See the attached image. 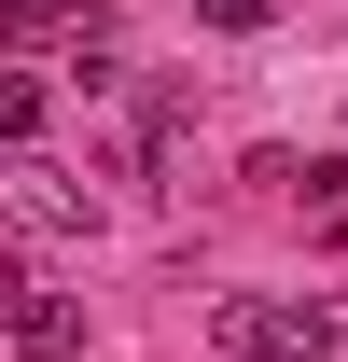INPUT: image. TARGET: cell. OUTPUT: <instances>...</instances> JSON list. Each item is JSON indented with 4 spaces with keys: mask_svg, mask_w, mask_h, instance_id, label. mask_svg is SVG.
<instances>
[{
    "mask_svg": "<svg viewBox=\"0 0 348 362\" xmlns=\"http://www.w3.org/2000/svg\"><path fill=\"white\" fill-rule=\"evenodd\" d=\"M209 334H223V349H237V362H320V349H335V334H348V307H279V293H223V307H209Z\"/></svg>",
    "mask_w": 348,
    "mask_h": 362,
    "instance_id": "cell-1",
    "label": "cell"
},
{
    "mask_svg": "<svg viewBox=\"0 0 348 362\" xmlns=\"http://www.w3.org/2000/svg\"><path fill=\"white\" fill-rule=\"evenodd\" d=\"M14 334H28V362H84V307H56V293H28Z\"/></svg>",
    "mask_w": 348,
    "mask_h": 362,
    "instance_id": "cell-3",
    "label": "cell"
},
{
    "mask_svg": "<svg viewBox=\"0 0 348 362\" xmlns=\"http://www.w3.org/2000/svg\"><path fill=\"white\" fill-rule=\"evenodd\" d=\"M0 223H28V237H98V195L70 168H42V153H0Z\"/></svg>",
    "mask_w": 348,
    "mask_h": 362,
    "instance_id": "cell-2",
    "label": "cell"
},
{
    "mask_svg": "<svg viewBox=\"0 0 348 362\" xmlns=\"http://www.w3.org/2000/svg\"><path fill=\"white\" fill-rule=\"evenodd\" d=\"M42 112H56V98L28 84V70H0V153H28V139H42Z\"/></svg>",
    "mask_w": 348,
    "mask_h": 362,
    "instance_id": "cell-4",
    "label": "cell"
},
{
    "mask_svg": "<svg viewBox=\"0 0 348 362\" xmlns=\"http://www.w3.org/2000/svg\"><path fill=\"white\" fill-rule=\"evenodd\" d=\"M0 307H28V265H14V251H0Z\"/></svg>",
    "mask_w": 348,
    "mask_h": 362,
    "instance_id": "cell-5",
    "label": "cell"
}]
</instances>
